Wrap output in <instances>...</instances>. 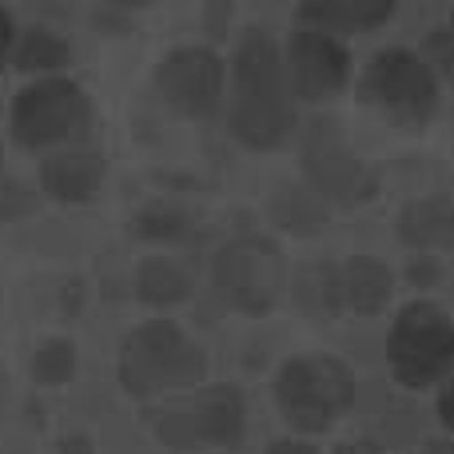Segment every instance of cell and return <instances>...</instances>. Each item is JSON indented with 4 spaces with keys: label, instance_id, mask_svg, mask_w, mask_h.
<instances>
[{
    "label": "cell",
    "instance_id": "cell-1",
    "mask_svg": "<svg viewBox=\"0 0 454 454\" xmlns=\"http://www.w3.org/2000/svg\"><path fill=\"white\" fill-rule=\"evenodd\" d=\"M116 379L132 399L188 391L207 379V351L172 319H148L128 331L120 347Z\"/></svg>",
    "mask_w": 454,
    "mask_h": 454
},
{
    "label": "cell",
    "instance_id": "cell-2",
    "mask_svg": "<svg viewBox=\"0 0 454 454\" xmlns=\"http://www.w3.org/2000/svg\"><path fill=\"white\" fill-rule=\"evenodd\" d=\"M355 371L335 355H291L275 371V407L295 434H323L355 407Z\"/></svg>",
    "mask_w": 454,
    "mask_h": 454
},
{
    "label": "cell",
    "instance_id": "cell-3",
    "mask_svg": "<svg viewBox=\"0 0 454 454\" xmlns=\"http://www.w3.org/2000/svg\"><path fill=\"white\" fill-rule=\"evenodd\" d=\"M383 351L399 387H442L454 375V315L431 299H411L395 311Z\"/></svg>",
    "mask_w": 454,
    "mask_h": 454
},
{
    "label": "cell",
    "instance_id": "cell-4",
    "mask_svg": "<svg viewBox=\"0 0 454 454\" xmlns=\"http://www.w3.org/2000/svg\"><path fill=\"white\" fill-rule=\"evenodd\" d=\"M212 287L243 315H267L287 291V259L267 235H235L212 259Z\"/></svg>",
    "mask_w": 454,
    "mask_h": 454
},
{
    "label": "cell",
    "instance_id": "cell-5",
    "mask_svg": "<svg viewBox=\"0 0 454 454\" xmlns=\"http://www.w3.org/2000/svg\"><path fill=\"white\" fill-rule=\"evenodd\" d=\"M92 120V100L72 76L28 80L12 96V140L20 148L48 152L68 144Z\"/></svg>",
    "mask_w": 454,
    "mask_h": 454
},
{
    "label": "cell",
    "instance_id": "cell-6",
    "mask_svg": "<svg viewBox=\"0 0 454 454\" xmlns=\"http://www.w3.org/2000/svg\"><path fill=\"white\" fill-rule=\"evenodd\" d=\"M359 100L403 124H427L439 112V80L411 48H383L359 76Z\"/></svg>",
    "mask_w": 454,
    "mask_h": 454
},
{
    "label": "cell",
    "instance_id": "cell-7",
    "mask_svg": "<svg viewBox=\"0 0 454 454\" xmlns=\"http://www.w3.org/2000/svg\"><path fill=\"white\" fill-rule=\"evenodd\" d=\"M299 164H303V184L315 196L327 200V204L355 207L375 196V188H379V180L367 172V164H363L351 152V144L343 140L339 124L327 116L311 120V124L303 128Z\"/></svg>",
    "mask_w": 454,
    "mask_h": 454
},
{
    "label": "cell",
    "instance_id": "cell-8",
    "mask_svg": "<svg viewBox=\"0 0 454 454\" xmlns=\"http://www.w3.org/2000/svg\"><path fill=\"white\" fill-rule=\"evenodd\" d=\"M156 92L172 112L192 120L212 116L227 92V64L207 44H180L156 64Z\"/></svg>",
    "mask_w": 454,
    "mask_h": 454
},
{
    "label": "cell",
    "instance_id": "cell-9",
    "mask_svg": "<svg viewBox=\"0 0 454 454\" xmlns=\"http://www.w3.org/2000/svg\"><path fill=\"white\" fill-rule=\"evenodd\" d=\"M283 64H287V84L295 100H331L351 80L347 40L319 28H303V24L291 28L287 44H283Z\"/></svg>",
    "mask_w": 454,
    "mask_h": 454
},
{
    "label": "cell",
    "instance_id": "cell-10",
    "mask_svg": "<svg viewBox=\"0 0 454 454\" xmlns=\"http://www.w3.org/2000/svg\"><path fill=\"white\" fill-rule=\"evenodd\" d=\"M299 128L295 96H231L227 100V132L251 152H271L291 140Z\"/></svg>",
    "mask_w": 454,
    "mask_h": 454
},
{
    "label": "cell",
    "instance_id": "cell-11",
    "mask_svg": "<svg viewBox=\"0 0 454 454\" xmlns=\"http://www.w3.org/2000/svg\"><path fill=\"white\" fill-rule=\"evenodd\" d=\"M104 176H108V160L92 144L44 152V160L36 168L40 196L56 200V204H88V200H96V192L104 188Z\"/></svg>",
    "mask_w": 454,
    "mask_h": 454
},
{
    "label": "cell",
    "instance_id": "cell-12",
    "mask_svg": "<svg viewBox=\"0 0 454 454\" xmlns=\"http://www.w3.org/2000/svg\"><path fill=\"white\" fill-rule=\"evenodd\" d=\"M227 72H231V96H291L283 48H279V40L267 28H259V24L235 40Z\"/></svg>",
    "mask_w": 454,
    "mask_h": 454
},
{
    "label": "cell",
    "instance_id": "cell-13",
    "mask_svg": "<svg viewBox=\"0 0 454 454\" xmlns=\"http://www.w3.org/2000/svg\"><path fill=\"white\" fill-rule=\"evenodd\" d=\"M192 419H196L200 442H207V447H235L243 439V431H247V399H243L239 387L212 383L196 395Z\"/></svg>",
    "mask_w": 454,
    "mask_h": 454
},
{
    "label": "cell",
    "instance_id": "cell-14",
    "mask_svg": "<svg viewBox=\"0 0 454 454\" xmlns=\"http://www.w3.org/2000/svg\"><path fill=\"white\" fill-rule=\"evenodd\" d=\"M395 16L391 0H311V4L295 8V24L303 28H319L331 36H351V32L379 28Z\"/></svg>",
    "mask_w": 454,
    "mask_h": 454
},
{
    "label": "cell",
    "instance_id": "cell-15",
    "mask_svg": "<svg viewBox=\"0 0 454 454\" xmlns=\"http://www.w3.org/2000/svg\"><path fill=\"white\" fill-rule=\"evenodd\" d=\"M399 239L415 251H454V204L447 196L411 200L399 212Z\"/></svg>",
    "mask_w": 454,
    "mask_h": 454
},
{
    "label": "cell",
    "instance_id": "cell-16",
    "mask_svg": "<svg viewBox=\"0 0 454 454\" xmlns=\"http://www.w3.org/2000/svg\"><path fill=\"white\" fill-rule=\"evenodd\" d=\"M343 275V307L355 315H379L395 295V275L383 259L375 255H351L339 263Z\"/></svg>",
    "mask_w": 454,
    "mask_h": 454
},
{
    "label": "cell",
    "instance_id": "cell-17",
    "mask_svg": "<svg viewBox=\"0 0 454 454\" xmlns=\"http://www.w3.org/2000/svg\"><path fill=\"white\" fill-rule=\"evenodd\" d=\"M291 299L311 319H335V315H343L347 307H343V275H339V263H327V259L303 263L291 275Z\"/></svg>",
    "mask_w": 454,
    "mask_h": 454
},
{
    "label": "cell",
    "instance_id": "cell-18",
    "mask_svg": "<svg viewBox=\"0 0 454 454\" xmlns=\"http://www.w3.org/2000/svg\"><path fill=\"white\" fill-rule=\"evenodd\" d=\"M267 212L271 220L283 227L287 235H299V239H311L319 235L331 220V204L323 196H315L307 184H279L267 200Z\"/></svg>",
    "mask_w": 454,
    "mask_h": 454
},
{
    "label": "cell",
    "instance_id": "cell-19",
    "mask_svg": "<svg viewBox=\"0 0 454 454\" xmlns=\"http://www.w3.org/2000/svg\"><path fill=\"white\" fill-rule=\"evenodd\" d=\"M68 60H72V44L56 28H44V24L20 28V36H16V44H12V68L36 72V80L64 76Z\"/></svg>",
    "mask_w": 454,
    "mask_h": 454
},
{
    "label": "cell",
    "instance_id": "cell-20",
    "mask_svg": "<svg viewBox=\"0 0 454 454\" xmlns=\"http://www.w3.org/2000/svg\"><path fill=\"white\" fill-rule=\"evenodd\" d=\"M136 299L148 307H180L192 299V275L184 271L176 259L168 255H148L140 267H136Z\"/></svg>",
    "mask_w": 454,
    "mask_h": 454
},
{
    "label": "cell",
    "instance_id": "cell-21",
    "mask_svg": "<svg viewBox=\"0 0 454 454\" xmlns=\"http://www.w3.org/2000/svg\"><path fill=\"white\" fill-rule=\"evenodd\" d=\"M80 367V347L64 335H52V339H40L36 351H32V383L44 387V391H56V387L72 383Z\"/></svg>",
    "mask_w": 454,
    "mask_h": 454
},
{
    "label": "cell",
    "instance_id": "cell-22",
    "mask_svg": "<svg viewBox=\"0 0 454 454\" xmlns=\"http://www.w3.org/2000/svg\"><path fill=\"white\" fill-rule=\"evenodd\" d=\"M156 439L176 454H192V450L204 447V442H200V431H196V419H192V407L160 411L156 415Z\"/></svg>",
    "mask_w": 454,
    "mask_h": 454
},
{
    "label": "cell",
    "instance_id": "cell-23",
    "mask_svg": "<svg viewBox=\"0 0 454 454\" xmlns=\"http://www.w3.org/2000/svg\"><path fill=\"white\" fill-rule=\"evenodd\" d=\"M132 231L144 235V239H184L188 235V215L176 212V207H144L140 215L132 220Z\"/></svg>",
    "mask_w": 454,
    "mask_h": 454
},
{
    "label": "cell",
    "instance_id": "cell-24",
    "mask_svg": "<svg viewBox=\"0 0 454 454\" xmlns=\"http://www.w3.org/2000/svg\"><path fill=\"white\" fill-rule=\"evenodd\" d=\"M40 192L32 184L16 180V176H0V220L16 223V220H28V215L40 212Z\"/></svg>",
    "mask_w": 454,
    "mask_h": 454
},
{
    "label": "cell",
    "instance_id": "cell-25",
    "mask_svg": "<svg viewBox=\"0 0 454 454\" xmlns=\"http://www.w3.org/2000/svg\"><path fill=\"white\" fill-rule=\"evenodd\" d=\"M419 56H423L427 68L434 72V80H447V84H454V28H450V24L427 32Z\"/></svg>",
    "mask_w": 454,
    "mask_h": 454
},
{
    "label": "cell",
    "instance_id": "cell-26",
    "mask_svg": "<svg viewBox=\"0 0 454 454\" xmlns=\"http://www.w3.org/2000/svg\"><path fill=\"white\" fill-rule=\"evenodd\" d=\"M16 36H20V28H16L12 12H8L4 4H0V68H4V60H12V44Z\"/></svg>",
    "mask_w": 454,
    "mask_h": 454
},
{
    "label": "cell",
    "instance_id": "cell-27",
    "mask_svg": "<svg viewBox=\"0 0 454 454\" xmlns=\"http://www.w3.org/2000/svg\"><path fill=\"white\" fill-rule=\"evenodd\" d=\"M434 411H439V423L454 434V375L439 387V395H434Z\"/></svg>",
    "mask_w": 454,
    "mask_h": 454
},
{
    "label": "cell",
    "instance_id": "cell-28",
    "mask_svg": "<svg viewBox=\"0 0 454 454\" xmlns=\"http://www.w3.org/2000/svg\"><path fill=\"white\" fill-rule=\"evenodd\" d=\"M267 454H319V450L307 439H275L271 447H267Z\"/></svg>",
    "mask_w": 454,
    "mask_h": 454
},
{
    "label": "cell",
    "instance_id": "cell-29",
    "mask_svg": "<svg viewBox=\"0 0 454 454\" xmlns=\"http://www.w3.org/2000/svg\"><path fill=\"white\" fill-rule=\"evenodd\" d=\"M96 24L100 28H128V12L124 8H96Z\"/></svg>",
    "mask_w": 454,
    "mask_h": 454
},
{
    "label": "cell",
    "instance_id": "cell-30",
    "mask_svg": "<svg viewBox=\"0 0 454 454\" xmlns=\"http://www.w3.org/2000/svg\"><path fill=\"white\" fill-rule=\"evenodd\" d=\"M60 454H96V442L88 439V434H64Z\"/></svg>",
    "mask_w": 454,
    "mask_h": 454
},
{
    "label": "cell",
    "instance_id": "cell-31",
    "mask_svg": "<svg viewBox=\"0 0 454 454\" xmlns=\"http://www.w3.org/2000/svg\"><path fill=\"white\" fill-rule=\"evenodd\" d=\"M231 16V8L220 4V8H204V24H207V32L212 36H223V20Z\"/></svg>",
    "mask_w": 454,
    "mask_h": 454
},
{
    "label": "cell",
    "instance_id": "cell-32",
    "mask_svg": "<svg viewBox=\"0 0 454 454\" xmlns=\"http://www.w3.org/2000/svg\"><path fill=\"white\" fill-rule=\"evenodd\" d=\"M335 454H379V447L367 439H351V442H339Z\"/></svg>",
    "mask_w": 454,
    "mask_h": 454
},
{
    "label": "cell",
    "instance_id": "cell-33",
    "mask_svg": "<svg viewBox=\"0 0 454 454\" xmlns=\"http://www.w3.org/2000/svg\"><path fill=\"white\" fill-rule=\"evenodd\" d=\"M8 403H12V383H8V371L0 367V419L8 415Z\"/></svg>",
    "mask_w": 454,
    "mask_h": 454
},
{
    "label": "cell",
    "instance_id": "cell-34",
    "mask_svg": "<svg viewBox=\"0 0 454 454\" xmlns=\"http://www.w3.org/2000/svg\"><path fill=\"white\" fill-rule=\"evenodd\" d=\"M0 172H4V144H0Z\"/></svg>",
    "mask_w": 454,
    "mask_h": 454
},
{
    "label": "cell",
    "instance_id": "cell-35",
    "mask_svg": "<svg viewBox=\"0 0 454 454\" xmlns=\"http://www.w3.org/2000/svg\"><path fill=\"white\" fill-rule=\"evenodd\" d=\"M447 24H450V28H454V8H450V20H447Z\"/></svg>",
    "mask_w": 454,
    "mask_h": 454
}]
</instances>
